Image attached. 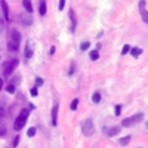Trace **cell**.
<instances>
[{
    "label": "cell",
    "mask_w": 148,
    "mask_h": 148,
    "mask_svg": "<svg viewBox=\"0 0 148 148\" xmlns=\"http://www.w3.org/2000/svg\"><path fill=\"white\" fill-rule=\"evenodd\" d=\"M141 16L145 24H148V10H141Z\"/></svg>",
    "instance_id": "20"
},
{
    "label": "cell",
    "mask_w": 148,
    "mask_h": 148,
    "mask_svg": "<svg viewBox=\"0 0 148 148\" xmlns=\"http://www.w3.org/2000/svg\"><path fill=\"white\" fill-rule=\"evenodd\" d=\"M129 51H130V46L129 45H125V46H123V49H121V55L129 53Z\"/></svg>",
    "instance_id": "25"
},
{
    "label": "cell",
    "mask_w": 148,
    "mask_h": 148,
    "mask_svg": "<svg viewBox=\"0 0 148 148\" xmlns=\"http://www.w3.org/2000/svg\"><path fill=\"white\" fill-rule=\"evenodd\" d=\"M5 30V24H3V19H0V33H3Z\"/></svg>",
    "instance_id": "30"
},
{
    "label": "cell",
    "mask_w": 148,
    "mask_h": 148,
    "mask_svg": "<svg viewBox=\"0 0 148 148\" xmlns=\"http://www.w3.org/2000/svg\"><path fill=\"white\" fill-rule=\"evenodd\" d=\"M39 12H40V15L45 16L46 15V12H47V6H46V0H40V6H39Z\"/></svg>",
    "instance_id": "13"
},
{
    "label": "cell",
    "mask_w": 148,
    "mask_h": 148,
    "mask_svg": "<svg viewBox=\"0 0 148 148\" xmlns=\"http://www.w3.org/2000/svg\"><path fill=\"white\" fill-rule=\"evenodd\" d=\"M58 110H59V105L55 104L53 108H52V113H51V125L55 127L58 125Z\"/></svg>",
    "instance_id": "6"
},
{
    "label": "cell",
    "mask_w": 148,
    "mask_h": 148,
    "mask_svg": "<svg viewBox=\"0 0 148 148\" xmlns=\"http://www.w3.org/2000/svg\"><path fill=\"white\" fill-rule=\"evenodd\" d=\"M6 133H8V126H6V123L3 120H0V138L2 136H6Z\"/></svg>",
    "instance_id": "14"
},
{
    "label": "cell",
    "mask_w": 148,
    "mask_h": 148,
    "mask_svg": "<svg viewBox=\"0 0 148 148\" xmlns=\"http://www.w3.org/2000/svg\"><path fill=\"white\" fill-rule=\"evenodd\" d=\"M6 92H8V93H15V86L9 83V84L6 86Z\"/></svg>",
    "instance_id": "21"
},
{
    "label": "cell",
    "mask_w": 148,
    "mask_h": 148,
    "mask_svg": "<svg viewBox=\"0 0 148 148\" xmlns=\"http://www.w3.org/2000/svg\"><path fill=\"white\" fill-rule=\"evenodd\" d=\"M30 93H31L33 96H37V95H39V90H37V88H33V89L30 90Z\"/></svg>",
    "instance_id": "29"
},
{
    "label": "cell",
    "mask_w": 148,
    "mask_h": 148,
    "mask_svg": "<svg viewBox=\"0 0 148 148\" xmlns=\"http://www.w3.org/2000/svg\"><path fill=\"white\" fill-rule=\"evenodd\" d=\"M130 139H132V136H130V135H127V136H125V138H120V139H119V144L125 147V145H127V144L130 142Z\"/></svg>",
    "instance_id": "16"
},
{
    "label": "cell",
    "mask_w": 148,
    "mask_h": 148,
    "mask_svg": "<svg viewBox=\"0 0 148 148\" xmlns=\"http://www.w3.org/2000/svg\"><path fill=\"white\" fill-rule=\"evenodd\" d=\"M129 52L132 53V56L138 58V56L142 53V49H141V47H130V51H129Z\"/></svg>",
    "instance_id": "15"
},
{
    "label": "cell",
    "mask_w": 148,
    "mask_h": 148,
    "mask_svg": "<svg viewBox=\"0 0 148 148\" xmlns=\"http://www.w3.org/2000/svg\"><path fill=\"white\" fill-rule=\"evenodd\" d=\"M19 21H21L22 25H25V27H30L31 24L34 22L31 14H22V15H19Z\"/></svg>",
    "instance_id": "5"
},
{
    "label": "cell",
    "mask_w": 148,
    "mask_h": 148,
    "mask_svg": "<svg viewBox=\"0 0 148 148\" xmlns=\"http://www.w3.org/2000/svg\"><path fill=\"white\" fill-rule=\"evenodd\" d=\"M104 132L107 133V136H114V135H117L119 132H120V127L119 126H111V127H105L104 129Z\"/></svg>",
    "instance_id": "8"
},
{
    "label": "cell",
    "mask_w": 148,
    "mask_h": 148,
    "mask_svg": "<svg viewBox=\"0 0 148 148\" xmlns=\"http://www.w3.org/2000/svg\"><path fill=\"white\" fill-rule=\"evenodd\" d=\"M89 46H90V43H89V42H83V43L80 45V51H88Z\"/></svg>",
    "instance_id": "22"
},
{
    "label": "cell",
    "mask_w": 148,
    "mask_h": 148,
    "mask_svg": "<svg viewBox=\"0 0 148 148\" xmlns=\"http://www.w3.org/2000/svg\"><path fill=\"white\" fill-rule=\"evenodd\" d=\"M3 86H5V84H3V79H2V77H0V89H2V88H3Z\"/></svg>",
    "instance_id": "34"
},
{
    "label": "cell",
    "mask_w": 148,
    "mask_h": 148,
    "mask_svg": "<svg viewBox=\"0 0 148 148\" xmlns=\"http://www.w3.org/2000/svg\"><path fill=\"white\" fill-rule=\"evenodd\" d=\"M51 53H52V55L55 53V46H52V47H51Z\"/></svg>",
    "instance_id": "35"
},
{
    "label": "cell",
    "mask_w": 148,
    "mask_h": 148,
    "mask_svg": "<svg viewBox=\"0 0 148 148\" xmlns=\"http://www.w3.org/2000/svg\"><path fill=\"white\" fill-rule=\"evenodd\" d=\"M9 40L12 42H15V43H21V33L18 30H10V37H9Z\"/></svg>",
    "instance_id": "7"
},
{
    "label": "cell",
    "mask_w": 148,
    "mask_h": 148,
    "mask_svg": "<svg viewBox=\"0 0 148 148\" xmlns=\"http://www.w3.org/2000/svg\"><path fill=\"white\" fill-rule=\"evenodd\" d=\"M144 6H145V0H141V2H139V9L144 10Z\"/></svg>",
    "instance_id": "31"
},
{
    "label": "cell",
    "mask_w": 148,
    "mask_h": 148,
    "mask_svg": "<svg viewBox=\"0 0 148 148\" xmlns=\"http://www.w3.org/2000/svg\"><path fill=\"white\" fill-rule=\"evenodd\" d=\"M30 108H22L21 110V113L18 114V117L15 119V123H14V129L16 130V132H19L24 126H25V121H27V119H28V116H30Z\"/></svg>",
    "instance_id": "1"
},
{
    "label": "cell",
    "mask_w": 148,
    "mask_h": 148,
    "mask_svg": "<svg viewBox=\"0 0 148 148\" xmlns=\"http://www.w3.org/2000/svg\"><path fill=\"white\" fill-rule=\"evenodd\" d=\"M33 55H34V47H33V43L28 40V42H27V45H25V58H27V59H30Z\"/></svg>",
    "instance_id": "9"
},
{
    "label": "cell",
    "mask_w": 148,
    "mask_h": 148,
    "mask_svg": "<svg viewBox=\"0 0 148 148\" xmlns=\"http://www.w3.org/2000/svg\"><path fill=\"white\" fill-rule=\"evenodd\" d=\"M64 6H65V0H59V5H58V9H59V10H62V9H64Z\"/></svg>",
    "instance_id": "28"
},
{
    "label": "cell",
    "mask_w": 148,
    "mask_h": 148,
    "mask_svg": "<svg viewBox=\"0 0 148 148\" xmlns=\"http://www.w3.org/2000/svg\"><path fill=\"white\" fill-rule=\"evenodd\" d=\"M18 62H19V61L15 59V58H12V59H9V61H6V62H5V65H3V74H5L6 77L12 76V73H14L15 68L18 67Z\"/></svg>",
    "instance_id": "2"
},
{
    "label": "cell",
    "mask_w": 148,
    "mask_h": 148,
    "mask_svg": "<svg viewBox=\"0 0 148 148\" xmlns=\"http://www.w3.org/2000/svg\"><path fill=\"white\" fill-rule=\"evenodd\" d=\"M142 120H144V114H142V113H138V114H135V116H132V117H126L125 120L121 121V126H123V127H130V126L136 125V123H139V121H142Z\"/></svg>",
    "instance_id": "3"
},
{
    "label": "cell",
    "mask_w": 148,
    "mask_h": 148,
    "mask_svg": "<svg viewBox=\"0 0 148 148\" xmlns=\"http://www.w3.org/2000/svg\"><path fill=\"white\" fill-rule=\"evenodd\" d=\"M70 19H71V31H74L76 30V25H77V19H76V15H74V10L73 9H70Z\"/></svg>",
    "instance_id": "10"
},
{
    "label": "cell",
    "mask_w": 148,
    "mask_h": 148,
    "mask_svg": "<svg viewBox=\"0 0 148 148\" xmlns=\"http://www.w3.org/2000/svg\"><path fill=\"white\" fill-rule=\"evenodd\" d=\"M0 5H2V9H3V15L6 19H9V6L6 3V0H0Z\"/></svg>",
    "instance_id": "11"
},
{
    "label": "cell",
    "mask_w": 148,
    "mask_h": 148,
    "mask_svg": "<svg viewBox=\"0 0 148 148\" xmlns=\"http://www.w3.org/2000/svg\"><path fill=\"white\" fill-rule=\"evenodd\" d=\"M73 73H74V64H71V67H70V73H68V74H70V76H71Z\"/></svg>",
    "instance_id": "33"
},
{
    "label": "cell",
    "mask_w": 148,
    "mask_h": 148,
    "mask_svg": "<svg viewBox=\"0 0 148 148\" xmlns=\"http://www.w3.org/2000/svg\"><path fill=\"white\" fill-rule=\"evenodd\" d=\"M3 116H5V111L3 108H0V120H3Z\"/></svg>",
    "instance_id": "32"
},
{
    "label": "cell",
    "mask_w": 148,
    "mask_h": 148,
    "mask_svg": "<svg viewBox=\"0 0 148 148\" xmlns=\"http://www.w3.org/2000/svg\"><path fill=\"white\" fill-rule=\"evenodd\" d=\"M22 5H24V9L27 10V14H33V5H31V0H22Z\"/></svg>",
    "instance_id": "12"
},
{
    "label": "cell",
    "mask_w": 148,
    "mask_h": 148,
    "mask_svg": "<svg viewBox=\"0 0 148 148\" xmlns=\"http://www.w3.org/2000/svg\"><path fill=\"white\" fill-rule=\"evenodd\" d=\"M147 129H148V121H147Z\"/></svg>",
    "instance_id": "36"
},
{
    "label": "cell",
    "mask_w": 148,
    "mask_h": 148,
    "mask_svg": "<svg viewBox=\"0 0 148 148\" xmlns=\"http://www.w3.org/2000/svg\"><path fill=\"white\" fill-rule=\"evenodd\" d=\"M98 58H99V51H92L90 52V59L92 61H96Z\"/></svg>",
    "instance_id": "19"
},
{
    "label": "cell",
    "mask_w": 148,
    "mask_h": 148,
    "mask_svg": "<svg viewBox=\"0 0 148 148\" xmlns=\"http://www.w3.org/2000/svg\"><path fill=\"white\" fill-rule=\"evenodd\" d=\"M101 99H102V96H101V93H99V92H95V93L92 95V101H93L95 104H99V102H101Z\"/></svg>",
    "instance_id": "17"
},
{
    "label": "cell",
    "mask_w": 148,
    "mask_h": 148,
    "mask_svg": "<svg viewBox=\"0 0 148 148\" xmlns=\"http://www.w3.org/2000/svg\"><path fill=\"white\" fill-rule=\"evenodd\" d=\"M27 135H28L30 138L36 136V127H30V129H28V132H27Z\"/></svg>",
    "instance_id": "26"
},
{
    "label": "cell",
    "mask_w": 148,
    "mask_h": 148,
    "mask_svg": "<svg viewBox=\"0 0 148 148\" xmlns=\"http://www.w3.org/2000/svg\"><path fill=\"white\" fill-rule=\"evenodd\" d=\"M114 110H116V111H114L116 116H120V114H121V110H123V105H121V104H117Z\"/></svg>",
    "instance_id": "23"
},
{
    "label": "cell",
    "mask_w": 148,
    "mask_h": 148,
    "mask_svg": "<svg viewBox=\"0 0 148 148\" xmlns=\"http://www.w3.org/2000/svg\"><path fill=\"white\" fill-rule=\"evenodd\" d=\"M82 132H83L84 136H92V135L95 133V123L90 119L84 120L82 123Z\"/></svg>",
    "instance_id": "4"
},
{
    "label": "cell",
    "mask_w": 148,
    "mask_h": 148,
    "mask_svg": "<svg viewBox=\"0 0 148 148\" xmlns=\"http://www.w3.org/2000/svg\"><path fill=\"white\" fill-rule=\"evenodd\" d=\"M77 107H79V99H77V98H74V99L71 101V104H70V110L71 111H76Z\"/></svg>",
    "instance_id": "18"
},
{
    "label": "cell",
    "mask_w": 148,
    "mask_h": 148,
    "mask_svg": "<svg viewBox=\"0 0 148 148\" xmlns=\"http://www.w3.org/2000/svg\"><path fill=\"white\" fill-rule=\"evenodd\" d=\"M43 83H45V80H43L42 77H37V79H36V86H34V88H40Z\"/></svg>",
    "instance_id": "24"
},
{
    "label": "cell",
    "mask_w": 148,
    "mask_h": 148,
    "mask_svg": "<svg viewBox=\"0 0 148 148\" xmlns=\"http://www.w3.org/2000/svg\"><path fill=\"white\" fill-rule=\"evenodd\" d=\"M19 139H21V138H19V135H16V136L14 138V141H12V147H16V145L19 144Z\"/></svg>",
    "instance_id": "27"
}]
</instances>
